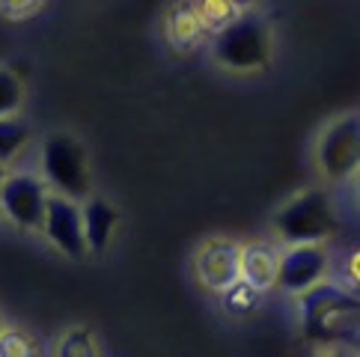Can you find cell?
Returning <instances> with one entry per match:
<instances>
[{
    "instance_id": "1",
    "label": "cell",
    "mask_w": 360,
    "mask_h": 357,
    "mask_svg": "<svg viewBox=\"0 0 360 357\" xmlns=\"http://www.w3.org/2000/svg\"><path fill=\"white\" fill-rule=\"evenodd\" d=\"M307 339L321 346L357 342V295L337 283H316L298 295Z\"/></svg>"
},
{
    "instance_id": "2",
    "label": "cell",
    "mask_w": 360,
    "mask_h": 357,
    "mask_svg": "<svg viewBox=\"0 0 360 357\" xmlns=\"http://www.w3.org/2000/svg\"><path fill=\"white\" fill-rule=\"evenodd\" d=\"M214 60L236 72H256L265 69L271 60V24L256 12H241V15L226 24L214 36Z\"/></svg>"
},
{
    "instance_id": "3",
    "label": "cell",
    "mask_w": 360,
    "mask_h": 357,
    "mask_svg": "<svg viewBox=\"0 0 360 357\" xmlns=\"http://www.w3.org/2000/svg\"><path fill=\"white\" fill-rule=\"evenodd\" d=\"M274 229L289 245H321L337 233V214L325 190H304L274 214Z\"/></svg>"
},
{
    "instance_id": "4",
    "label": "cell",
    "mask_w": 360,
    "mask_h": 357,
    "mask_svg": "<svg viewBox=\"0 0 360 357\" xmlns=\"http://www.w3.org/2000/svg\"><path fill=\"white\" fill-rule=\"evenodd\" d=\"M42 170L45 178L60 190V197L72 202L89 197V167L84 146L72 134H51L42 143Z\"/></svg>"
},
{
    "instance_id": "5",
    "label": "cell",
    "mask_w": 360,
    "mask_h": 357,
    "mask_svg": "<svg viewBox=\"0 0 360 357\" xmlns=\"http://www.w3.org/2000/svg\"><path fill=\"white\" fill-rule=\"evenodd\" d=\"M319 167L330 182H342L357 170L360 158V119L357 113H345L337 122H330L316 146Z\"/></svg>"
},
{
    "instance_id": "6",
    "label": "cell",
    "mask_w": 360,
    "mask_h": 357,
    "mask_svg": "<svg viewBox=\"0 0 360 357\" xmlns=\"http://www.w3.org/2000/svg\"><path fill=\"white\" fill-rule=\"evenodd\" d=\"M45 200L48 190L45 182L33 173H9L6 182L0 185V212L18 226H42L45 218Z\"/></svg>"
},
{
    "instance_id": "7",
    "label": "cell",
    "mask_w": 360,
    "mask_h": 357,
    "mask_svg": "<svg viewBox=\"0 0 360 357\" xmlns=\"http://www.w3.org/2000/svg\"><path fill=\"white\" fill-rule=\"evenodd\" d=\"M42 229L48 241L57 250H63L72 259H81L86 253L84 245V223H81V206L72 202L60 194H48L45 200V218H42Z\"/></svg>"
},
{
    "instance_id": "8",
    "label": "cell",
    "mask_w": 360,
    "mask_h": 357,
    "mask_svg": "<svg viewBox=\"0 0 360 357\" xmlns=\"http://www.w3.org/2000/svg\"><path fill=\"white\" fill-rule=\"evenodd\" d=\"M328 271V250L325 245H295L280 257L277 268V283L283 289L301 295L310 286L321 283V277Z\"/></svg>"
},
{
    "instance_id": "9",
    "label": "cell",
    "mask_w": 360,
    "mask_h": 357,
    "mask_svg": "<svg viewBox=\"0 0 360 357\" xmlns=\"http://www.w3.org/2000/svg\"><path fill=\"white\" fill-rule=\"evenodd\" d=\"M197 277L202 286L214 292H224L229 283L238 280V245L226 238H212L205 241L197 253Z\"/></svg>"
},
{
    "instance_id": "10",
    "label": "cell",
    "mask_w": 360,
    "mask_h": 357,
    "mask_svg": "<svg viewBox=\"0 0 360 357\" xmlns=\"http://www.w3.org/2000/svg\"><path fill=\"white\" fill-rule=\"evenodd\" d=\"M277 268H280V253L265 245V241H250V245L238 247V280H244L256 292L277 286Z\"/></svg>"
},
{
    "instance_id": "11",
    "label": "cell",
    "mask_w": 360,
    "mask_h": 357,
    "mask_svg": "<svg viewBox=\"0 0 360 357\" xmlns=\"http://www.w3.org/2000/svg\"><path fill=\"white\" fill-rule=\"evenodd\" d=\"M81 223H84V245L89 253H101L108 247L113 229L120 223V212L101 197H86L81 206Z\"/></svg>"
},
{
    "instance_id": "12",
    "label": "cell",
    "mask_w": 360,
    "mask_h": 357,
    "mask_svg": "<svg viewBox=\"0 0 360 357\" xmlns=\"http://www.w3.org/2000/svg\"><path fill=\"white\" fill-rule=\"evenodd\" d=\"M205 36V27L197 15V9L191 4H179L167 12V39H170L179 51L194 48Z\"/></svg>"
},
{
    "instance_id": "13",
    "label": "cell",
    "mask_w": 360,
    "mask_h": 357,
    "mask_svg": "<svg viewBox=\"0 0 360 357\" xmlns=\"http://www.w3.org/2000/svg\"><path fill=\"white\" fill-rule=\"evenodd\" d=\"M27 140H30V129L18 117L0 119V164L6 167L9 161H15L21 149L27 146Z\"/></svg>"
},
{
    "instance_id": "14",
    "label": "cell",
    "mask_w": 360,
    "mask_h": 357,
    "mask_svg": "<svg viewBox=\"0 0 360 357\" xmlns=\"http://www.w3.org/2000/svg\"><path fill=\"white\" fill-rule=\"evenodd\" d=\"M54 357H98V346L93 330L86 327H69L66 334L60 337Z\"/></svg>"
},
{
    "instance_id": "15",
    "label": "cell",
    "mask_w": 360,
    "mask_h": 357,
    "mask_svg": "<svg viewBox=\"0 0 360 357\" xmlns=\"http://www.w3.org/2000/svg\"><path fill=\"white\" fill-rule=\"evenodd\" d=\"M197 9V15H200V21H202V27H205V33L209 30H217L221 33L226 24H233L238 15H241V6H236V4H224V0H205V4H200V6H194Z\"/></svg>"
},
{
    "instance_id": "16",
    "label": "cell",
    "mask_w": 360,
    "mask_h": 357,
    "mask_svg": "<svg viewBox=\"0 0 360 357\" xmlns=\"http://www.w3.org/2000/svg\"><path fill=\"white\" fill-rule=\"evenodd\" d=\"M259 292L253 286H248L244 280H236V283H229L224 289V310L229 316H248L256 310V304H259Z\"/></svg>"
},
{
    "instance_id": "17",
    "label": "cell",
    "mask_w": 360,
    "mask_h": 357,
    "mask_svg": "<svg viewBox=\"0 0 360 357\" xmlns=\"http://www.w3.org/2000/svg\"><path fill=\"white\" fill-rule=\"evenodd\" d=\"M24 101V84L12 69L0 66V119L15 117Z\"/></svg>"
},
{
    "instance_id": "18",
    "label": "cell",
    "mask_w": 360,
    "mask_h": 357,
    "mask_svg": "<svg viewBox=\"0 0 360 357\" xmlns=\"http://www.w3.org/2000/svg\"><path fill=\"white\" fill-rule=\"evenodd\" d=\"M0 357H39V346L27 330L4 327L0 334Z\"/></svg>"
},
{
    "instance_id": "19",
    "label": "cell",
    "mask_w": 360,
    "mask_h": 357,
    "mask_svg": "<svg viewBox=\"0 0 360 357\" xmlns=\"http://www.w3.org/2000/svg\"><path fill=\"white\" fill-rule=\"evenodd\" d=\"M45 6L42 4H0V15L9 21H27L33 15H39Z\"/></svg>"
},
{
    "instance_id": "20",
    "label": "cell",
    "mask_w": 360,
    "mask_h": 357,
    "mask_svg": "<svg viewBox=\"0 0 360 357\" xmlns=\"http://www.w3.org/2000/svg\"><path fill=\"white\" fill-rule=\"evenodd\" d=\"M321 357H352V351H342V349H333L328 354H321Z\"/></svg>"
},
{
    "instance_id": "21",
    "label": "cell",
    "mask_w": 360,
    "mask_h": 357,
    "mask_svg": "<svg viewBox=\"0 0 360 357\" xmlns=\"http://www.w3.org/2000/svg\"><path fill=\"white\" fill-rule=\"evenodd\" d=\"M6 176H9V170L4 167V164H0V185H4V182H6Z\"/></svg>"
},
{
    "instance_id": "22",
    "label": "cell",
    "mask_w": 360,
    "mask_h": 357,
    "mask_svg": "<svg viewBox=\"0 0 360 357\" xmlns=\"http://www.w3.org/2000/svg\"><path fill=\"white\" fill-rule=\"evenodd\" d=\"M4 327H6V325H4V318H0V334H4Z\"/></svg>"
}]
</instances>
